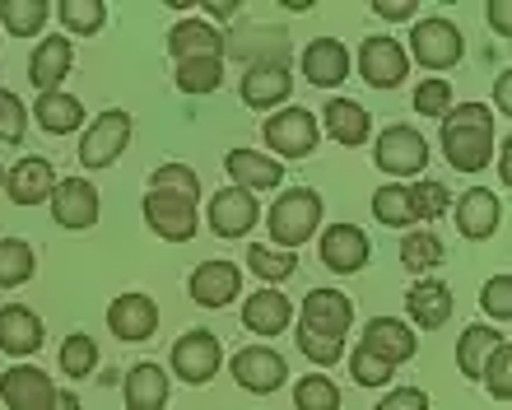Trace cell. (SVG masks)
<instances>
[{"mask_svg": "<svg viewBox=\"0 0 512 410\" xmlns=\"http://www.w3.org/2000/svg\"><path fill=\"white\" fill-rule=\"evenodd\" d=\"M443 122V154L457 173H480L494 159V112L485 103H452Z\"/></svg>", "mask_w": 512, "mask_h": 410, "instance_id": "1", "label": "cell"}, {"mask_svg": "<svg viewBox=\"0 0 512 410\" xmlns=\"http://www.w3.org/2000/svg\"><path fill=\"white\" fill-rule=\"evenodd\" d=\"M317 224H322V196L312 192V187H289L266 210V229L284 252H298L317 233Z\"/></svg>", "mask_w": 512, "mask_h": 410, "instance_id": "2", "label": "cell"}, {"mask_svg": "<svg viewBox=\"0 0 512 410\" xmlns=\"http://www.w3.org/2000/svg\"><path fill=\"white\" fill-rule=\"evenodd\" d=\"M410 56H415L424 70H452L466 56V38H461V28L443 14H429V19H419L410 28Z\"/></svg>", "mask_w": 512, "mask_h": 410, "instance_id": "3", "label": "cell"}, {"mask_svg": "<svg viewBox=\"0 0 512 410\" xmlns=\"http://www.w3.org/2000/svg\"><path fill=\"white\" fill-rule=\"evenodd\" d=\"M168 364H173V373L187 387H201V383H210V378L219 373V364H224V345H219L215 331L196 327V331H187V336H177L173 341Z\"/></svg>", "mask_w": 512, "mask_h": 410, "instance_id": "4", "label": "cell"}, {"mask_svg": "<svg viewBox=\"0 0 512 410\" xmlns=\"http://www.w3.org/2000/svg\"><path fill=\"white\" fill-rule=\"evenodd\" d=\"M373 164L387 173V178H415L429 168V140L410 131V126H387L378 140H373Z\"/></svg>", "mask_w": 512, "mask_h": 410, "instance_id": "5", "label": "cell"}, {"mask_svg": "<svg viewBox=\"0 0 512 410\" xmlns=\"http://www.w3.org/2000/svg\"><path fill=\"white\" fill-rule=\"evenodd\" d=\"M322 140V126L308 108H280L266 117V150H275L280 159H308Z\"/></svg>", "mask_w": 512, "mask_h": 410, "instance_id": "6", "label": "cell"}, {"mask_svg": "<svg viewBox=\"0 0 512 410\" xmlns=\"http://www.w3.org/2000/svg\"><path fill=\"white\" fill-rule=\"evenodd\" d=\"M131 145V112L108 108L98 112V122L80 136V164L84 168H112Z\"/></svg>", "mask_w": 512, "mask_h": 410, "instance_id": "7", "label": "cell"}, {"mask_svg": "<svg viewBox=\"0 0 512 410\" xmlns=\"http://www.w3.org/2000/svg\"><path fill=\"white\" fill-rule=\"evenodd\" d=\"M229 373H233V383L243 387V392L270 397V392H280L284 387L289 364H284V355L280 350H270V345H243V350L229 359Z\"/></svg>", "mask_w": 512, "mask_h": 410, "instance_id": "8", "label": "cell"}, {"mask_svg": "<svg viewBox=\"0 0 512 410\" xmlns=\"http://www.w3.org/2000/svg\"><path fill=\"white\" fill-rule=\"evenodd\" d=\"M298 327L312 336H336L345 341L354 327V299L340 289H308V299L298 308Z\"/></svg>", "mask_w": 512, "mask_h": 410, "instance_id": "9", "label": "cell"}, {"mask_svg": "<svg viewBox=\"0 0 512 410\" xmlns=\"http://www.w3.org/2000/svg\"><path fill=\"white\" fill-rule=\"evenodd\" d=\"M359 75H364L368 89H396L410 75V56L396 38L373 33V38L359 42Z\"/></svg>", "mask_w": 512, "mask_h": 410, "instance_id": "10", "label": "cell"}, {"mask_svg": "<svg viewBox=\"0 0 512 410\" xmlns=\"http://www.w3.org/2000/svg\"><path fill=\"white\" fill-rule=\"evenodd\" d=\"M238 94L252 112H270V108H284L289 94H294V75H289V61H256V66L243 70V84Z\"/></svg>", "mask_w": 512, "mask_h": 410, "instance_id": "11", "label": "cell"}, {"mask_svg": "<svg viewBox=\"0 0 512 410\" xmlns=\"http://www.w3.org/2000/svg\"><path fill=\"white\" fill-rule=\"evenodd\" d=\"M56 383L52 373H42L38 364H14L0 373V401L10 410H52L56 406Z\"/></svg>", "mask_w": 512, "mask_h": 410, "instance_id": "12", "label": "cell"}, {"mask_svg": "<svg viewBox=\"0 0 512 410\" xmlns=\"http://www.w3.org/2000/svg\"><path fill=\"white\" fill-rule=\"evenodd\" d=\"M52 219L70 233H84L98 224V187L89 178H56L52 192Z\"/></svg>", "mask_w": 512, "mask_h": 410, "instance_id": "13", "label": "cell"}, {"mask_svg": "<svg viewBox=\"0 0 512 410\" xmlns=\"http://www.w3.org/2000/svg\"><path fill=\"white\" fill-rule=\"evenodd\" d=\"M145 224L149 233H159L163 243H191L201 219H196V201H182V196H159L145 192Z\"/></svg>", "mask_w": 512, "mask_h": 410, "instance_id": "14", "label": "cell"}, {"mask_svg": "<svg viewBox=\"0 0 512 410\" xmlns=\"http://www.w3.org/2000/svg\"><path fill=\"white\" fill-rule=\"evenodd\" d=\"M52 192H56L52 159L24 154L14 168H5V196H10L14 205H42V201H52Z\"/></svg>", "mask_w": 512, "mask_h": 410, "instance_id": "15", "label": "cell"}, {"mask_svg": "<svg viewBox=\"0 0 512 410\" xmlns=\"http://www.w3.org/2000/svg\"><path fill=\"white\" fill-rule=\"evenodd\" d=\"M191 299L201 308H229L238 294H243V271L233 261H201L191 271Z\"/></svg>", "mask_w": 512, "mask_h": 410, "instance_id": "16", "label": "cell"}, {"mask_svg": "<svg viewBox=\"0 0 512 410\" xmlns=\"http://www.w3.org/2000/svg\"><path fill=\"white\" fill-rule=\"evenodd\" d=\"M70 66H75V42L70 38H42L38 47H33V56H28V84L38 89V94H56L61 89V80L70 75Z\"/></svg>", "mask_w": 512, "mask_h": 410, "instance_id": "17", "label": "cell"}, {"mask_svg": "<svg viewBox=\"0 0 512 410\" xmlns=\"http://www.w3.org/2000/svg\"><path fill=\"white\" fill-rule=\"evenodd\" d=\"M368 233L359 224H331L322 233V266L336 275H354L368 266Z\"/></svg>", "mask_w": 512, "mask_h": 410, "instance_id": "18", "label": "cell"}, {"mask_svg": "<svg viewBox=\"0 0 512 410\" xmlns=\"http://www.w3.org/2000/svg\"><path fill=\"white\" fill-rule=\"evenodd\" d=\"M42 341H47V327H42V317L24 303H5L0 308V350L14 359H28L38 355Z\"/></svg>", "mask_w": 512, "mask_h": 410, "instance_id": "19", "label": "cell"}, {"mask_svg": "<svg viewBox=\"0 0 512 410\" xmlns=\"http://www.w3.org/2000/svg\"><path fill=\"white\" fill-rule=\"evenodd\" d=\"M303 80L317 89H340L350 80V52L340 38H312L303 47Z\"/></svg>", "mask_w": 512, "mask_h": 410, "instance_id": "20", "label": "cell"}, {"mask_svg": "<svg viewBox=\"0 0 512 410\" xmlns=\"http://www.w3.org/2000/svg\"><path fill=\"white\" fill-rule=\"evenodd\" d=\"M108 327L117 341H149L154 331H159V303L149 299V294H122V299H112L108 308Z\"/></svg>", "mask_w": 512, "mask_h": 410, "instance_id": "21", "label": "cell"}, {"mask_svg": "<svg viewBox=\"0 0 512 410\" xmlns=\"http://www.w3.org/2000/svg\"><path fill=\"white\" fill-rule=\"evenodd\" d=\"M364 350L396 369V364H405V359H415L419 341H415V331L405 327L401 317H373V322L364 327Z\"/></svg>", "mask_w": 512, "mask_h": 410, "instance_id": "22", "label": "cell"}, {"mask_svg": "<svg viewBox=\"0 0 512 410\" xmlns=\"http://www.w3.org/2000/svg\"><path fill=\"white\" fill-rule=\"evenodd\" d=\"M256 219H261V205H256V196L243 192V187H224V192L210 201V229H215L219 238H243Z\"/></svg>", "mask_w": 512, "mask_h": 410, "instance_id": "23", "label": "cell"}, {"mask_svg": "<svg viewBox=\"0 0 512 410\" xmlns=\"http://www.w3.org/2000/svg\"><path fill=\"white\" fill-rule=\"evenodd\" d=\"M322 126H326V136L336 140V145H350V150L368 145V136H373V122H368L364 103H354V98H340V94L326 98Z\"/></svg>", "mask_w": 512, "mask_h": 410, "instance_id": "24", "label": "cell"}, {"mask_svg": "<svg viewBox=\"0 0 512 410\" xmlns=\"http://www.w3.org/2000/svg\"><path fill=\"white\" fill-rule=\"evenodd\" d=\"M224 168H229L233 187H243V192H270V187H280L284 182V164L280 159H270V154L261 150H229V159H224Z\"/></svg>", "mask_w": 512, "mask_h": 410, "instance_id": "25", "label": "cell"}, {"mask_svg": "<svg viewBox=\"0 0 512 410\" xmlns=\"http://www.w3.org/2000/svg\"><path fill=\"white\" fill-rule=\"evenodd\" d=\"M499 219H503V205L489 187H471V192L457 201V229H461V238H471V243L494 238Z\"/></svg>", "mask_w": 512, "mask_h": 410, "instance_id": "26", "label": "cell"}, {"mask_svg": "<svg viewBox=\"0 0 512 410\" xmlns=\"http://www.w3.org/2000/svg\"><path fill=\"white\" fill-rule=\"evenodd\" d=\"M289 322H294V303H289V294H280V289L266 285L243 303V327L252 331V336H280Z\"/></svg>", "mask_w": 512, "mask_h": 410, "instance_id": "27", "label": "cell"}, {"mask_svg": "<svg viewBox=\"0 0 512 410\" xmlns=\"http://www.w3.org/2000/svg\"><path fill=\"white\" fill-rule=\"evenodd\" d=\"M224 56H243L247 66L289 61V38H284V28H238V33L224 38Z\"/></svg>", "mask_w": 512, "mask_h": 410, "instance_id": "28", "label": "cell"}, {"mask_svg": "<svg viewBox=\"0 0 512 410\" xmlns=\"http://www.w3.org/2000/svg\"><path fill=\"white\" fill-rule=\"evenodd\" d=\"M122 397H126V410H163L168 406V373L154 359H140V364L126 369Z\"/></svg>", "mask_w": 512, "mask_h": 410, "instance_id": "29", "label": "cell"}, {"mask_svg": "<svg viewBox=\"0 0 512 410\" xmlns=\"http://www.w3.org/2000/svg\"><path fill=\"white\" fill-rule=\"evenodd\" d=\"M173 61H196V56H224V33L210 19H177L168 33Z\"/></svg>", "mask_w": 512, "mask_h": 410, "instance_id": "30", "label": "cell"}, {"mask_svg": "<svg viewBox=\"0 0 512 410\" xmlns=\"http://www.w3.org/2000/svg\"><path fill=\"white\" fill-rule=\"evenodd\" d=\"M405 308H410V322L424 331H438L447 327V317H452V289L443 280H415L410 294H405Z\"/></svg>", "mask_w": 512, "mask_h": 410, "instance_id": "31", "label": "cell"}, {"mask_svg": "<svg viewBox=\"0 0 512 410\" xmlns=\"http://www.w3.org/2000/svg\"><path fill=\"white\" fill-rule=\"evenodd\" d=\"M508 341L499 327H485V322H475V327H466V336L457 341V364L461 373L471 378V383H480L485 378V364L494 359V350Z\"/></svg>", "mask_w": 512, "mask_h": 410, "instance_id": "32", "label": "cell"}, {"mask_svg": "<svg viewBox=\"0 0 512 410\" xmlns=\"http://www.w3.org/2000/svg\"><path fill=\"white\" fill-rule=\"evenodd\" d=\"M33 117H38V126L47 136H70V131L84 126V103L75 94H66V89H56V94H38Z\"/></svg>", "mask_w": 512, "mask_h": 410, "instance_id": "33", "label": "cell"}, {"mask_svg": "<svg viewBox=\"0 0 512 410\" xmlns=\"http://www.w3.org/2000/svg\"><path fill=\"white\" fill-rule=\"evenodd\" d=\"M177 89L191 98L201 94H215L219 84H224V56H196V61H177Z\"/></svg>", "mask_w": 512, "mask_h": 410, "instance_id": "34", "label": "cell"}, {"mask_svg": "<svg viewBox=\"0 0 512 410\" xmlns=\"http://www.w3.org/2000/svg\"><path fill=\"white\" fill-rule=\"evenodd\" d=\"M47 14H52L47 0H0V24L10 28V38H38Z\"/></svg>", "mask_w": 512, "mask_h": 410, "instance_id": "35", "label": "cell"}, {"mask_svg": "<svg viewBox=\"0 0 512 410\" xmlns=\"http://www.w3.org/2000/svg\"><path fill=\"white\" fill-rule=\"evenodd\" d=\"M38 271V257L24 238H0V289H19L33 280Z\"/></svg>", "mask_w": 512, "mask_h": 410, "instance_id": "36", "label": "cell"}, {"mask_svg": "<svg viewBox=\"0 0 512 410\" xmlns=\"http://www.w3.org/2000/svg\"><path fill=\"white\" fill-rule=\"evenodd\" d=\"M56 19H61L66 33H75V38H94L98 28L108 24V5H103V0H61V5H56Z\"/></svg>", "mask_w": 512, "mask_h": 410, "instance_id": "37", "label": "cell"}, {"mask_svg": "<svg viewBox=\"0 0 512 410\" xmlns=\"http://www.w3.org/2000/svg\"><path fill=\"white\" fill-rule=\"evenodd\" d=\"M401 261L405 271H433V266H443V243H438V233L429 229H410L401 238Z\"/></svg>", "mask_w": 512, "mask_h": 410, "instance_id": "38", "label": "cell"}, {"mask_svg": "<svg viewBox=\"0 0 512 410\" xmlns=\"http://www.w3.org/2000/svg\"><path fill=\"white\" fill-rule=\"evenodd\" d=\"M149 192L196 201V196H201V178H196V168H187V164H159L149 173Z\"/></svg>", "mask_w": 512, "mask_h": 410, "instance_id": "39", "label": "cell"}, {"mask_svg": "<svg viewBox=\"0 0 512 410\" xmlns=\"http://www.w3.org/2000/svg\"><path fill=\"white\" fill-rule=\"evenodd\" d=\"M94 369H98V345H94V336L70 331L66 341H61V373L80 383V378H89Z\"/></svg>", "mask_w": 512, "mask_h": 410, "instance_id": "40", "label": "cell"}, {"mask_svg": "<svg viewBox=\"0 0 512 410\" xmlns=\"http://www.w3.org/2000/svg\"><path fill=\"white\" fill-rule=\"evenodd\" d=\"M247 266L256 271V280L280 285V280H289V275L298 271V257H294V252H275V247L252 243V247H247Z\"/></svg>", "mask_w": 512, "mask_h": 410, "instance_id": "41", "label": "cell"}, {"mask_svg": "<svg viewBox=\"0 0 512 410\" xmlns=\"http://www.w3.org/2000/svg\"><path fill=\"white\" fill-rule=\"evenodd\" d=\"M405 196H410V215L415 219H443L447 215V205H452V196H447V182H433V178H424V182H415V187H405Z\"/></svg>", "mask_w": 512, "mask_h": 410, "instance_id": "42", "label": "cell"}, {"mask_svg": "<svg viewBox=\"0 0 512 410\" xmlns=\"http://www.w3.org/2000/svg\"><path fill=\"white\" fill-rule=\"evenodd\" d=\"M294 406L298 410H340V387L326 373H308L294 387Z\"/></svg>", "mask_w": 512, "mask_h": 410, "instance_id": "43", "label": "cell"}, {"mask_svg": "<svg viewBox=\"0 0 512 410\" xmlns=\"http://www.w3.org/2000/svg\"><path fill=\"white\" fill-rule=\"evenodd\" d=\"M373 215H378V224H387V229L415 224V215H410V196H405V187H396V182L373 192Z\"/></svg>", "mask_w": 512, "mask_h": 410, "instance_id": "44", "label": "cell"}, {"mask_svg": "<svg viewBox=\"0 0 512 410\" xmlns=\"http://www.w3.org/2000/svg\"><path fill=\"white\" fill-rule=\"evenodd\" d=\"M452 108V84L443 75H429V80L415 84V112L419 117H443Z\"/></svg>", "mask_w": 512, "mask_h": 410, "instance_id": "45", "label": "cell"}, {"mask_svg": "<svg viewBox=\"0 0 512 410\" xmlns=\"http://www.w3.org/2000/svg\"><path fill=\"white\" fill-rule=\"evenodd\" d=\"M28 131V108H24V98L10 94V89H0V140L5 145H19Z\"/></svg>", "mask_w": 512, "mask_h": 410, "instance_id": "46", "label": "cell"}, {"mask_svg": "<svg viewBox=\"0 0 512 410\" xmlns=\"http://www.w3.org/2000/svg\"><path fill=\"white\" fill-rule=\"evenodd\" d=\"M480 383L489 387V397L494 401H508L512 397V350H508V341L494 350V359L485 364V378Z\"/></svg>", "mask_w": 512, "mask_h": 410, "instance_id": "47", "label": "cell"}, {"mask_svg": "<svg viewBox=\"0 0 512 410\" xmlns=\"http://www.w3.org/2000/svg\"><path fill=\"white\" fill-rule=\"evenodd\" d=\"M298 350H303L317 369H331V364L345 359V341H336V336H312V331H303V327H298Z\"/></svg>", "mask_w": 512, "mask_h": 410, "instance_id": "48", "label": "cell"}, {"mask_svg": "<svg viewBox=\"0 0 512 410\" xmlns=\"http://www.w3.org/2000/svg\"><path fill=\"white\" fill-rule=\"evenodd\" d=\"M480 308H485L489 317L508 322L512 317V275H489L485 289H480Z\"/></svg>", "mask_w": 512, "mask_h": 410, "instance_id": "49", "label": "cell"}, {"mask_svg": "<svg viewBox=\"0 0 512 410\" xmlns=\"http://www.w3.org/2000/svg\"><path fill=\"white\" fill-rule=\"evenodd\" d=\"M350 373H354V383L359 387H382V383H391V364H382L378 355H368L364 345H359V350H354L350 355Z\"/></svg>", "mask_w": 512, "mask_h": 410, "instance_id": "50", "label": "cell"}, {"mask_svg": "<svg viewBox=\"0 0 512 410\" xmlns=\"http://www.w3.org/2000/svg\"><path fill=\"white\" fill-rule=\"evenodd\" d=\"M378 410H429V397H424L419 387H396V392L382 397Z\"/></svg>", "mask_w": 512, "mask_h": 410, "instance_id": "51", "label": "cell"}, {"mask_svg": "<svg viewBox=\"0 0 512 410\" xmlns=\"http://www.w3.org/2000/svg\"><path fill=\"white\" fill-rule=\"evenodd\" d=\"M419 0H373V14H382V19H415Z\"/></svg>", "mask_w": 512, "mask_h": 410, "instance_id": "52", "label": "cell"}, {"mask_svg": "<svg viewBox=\"0 0 512 410\" xmlns=\"http://www.w3.org/2000/svg\"><path fill=\"white\" fill-rule=\"evenodd\" d=\"M489 24H494V33H499V38H508V5H489Z\"/></svg>", "mask_w": 512, "mask_h": 410, "instance_id": "53", "label": "cell"}, {"mask_svg": "<svg viewBox=\"0 0 512 410\" xmlns=\"http://www.w3.org/2000/svg\"><path fill=\"white\" fill-rule=\"evenodd\" d=\"M205 14H210V19H233V14H238V5H233V0H210V5H205Z\"/></svg>", "mask_w": 512, "mask_h": 410, "instance_id": "54", "label": "cell"}, {"mask_svg": "<svg viewBox=\"0 0 512 410\" xmlns=\"http://www.w3.org/2000/svg\"><path fill=\"white\" fill-rule=\"evenodd\" d=\"M494 98H499V112H512V75H499V89H494Z\"/></svg>", "mask_w": 512, "mask_h": 410, "instance_id": "55", "label": "cell"}, {"mask_svg": "<svg viewBox=\"0 0 512 410\" xmlns=\"http://www.w3.org/2000/svg\"><path fill=\"white\" fill-rule=\"evenodd\" d=\"M52 410H84V406H80V397H75V392H61Z\"/></svg>", "mask_w": 512, "mask_h": 410, "instance_id": "56", "label": "cell"}, {"mask_svg": "<svg viewBox=\"0 0 512 410\" xmlns=\"http://www.w3.org/2000/svg\"><path fill=\"white\" fill-rule=\"evenodd\" d=\"M0 187H5V168H0Z\"/></svg>", "mask_w": 512, "mask_h": 410, "instance_id": "57", "label": "cell"}]
</instances>
